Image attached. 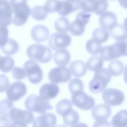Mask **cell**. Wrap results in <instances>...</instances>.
<instances>
[{"mask_svg": "<svg viewBox=\"0 0 127 127\" xmlns=\"http://www.w3.org/2000/svg\"><path fill=\"white\" fill-rule=\"evenodd\" d=\"M59 1V0H47L44 6L46 11L50 13L57 12Z\"/></svg>", "mask_w": 127, "mask_h": 127, "instance_id": "f35d334b", "label": "cell"}, {"mask_svg": "<svg viewBox=\"0 0 127 127\" xmlns=\"http://www.w3.org/2000/svg\"><path fill=\"white\" fill-rule=\"evenodd\" d=\"M71 110H72V105L71 102L66 99H63L60 100L57 104L56 107L57 113L63 117Z\"/></svg>", "mask_w": 127, "mask_h": 127, "instance_id": "4316f807", "label": "cell"}, {"mask_svg": "<svg viewBox=\"0 0 127 127\" xmlns=\"http://www.w3.org/2000/svg\"><path fill=\"white\" fill-rule=\"evenodd\" d=\"M26 54L29 59L43 64L49 63L52 57L51 49L45 45L39 44L28 46L26 50Z\"/></svg>", "mask_w": 127, "mask_h": 127, "instance_id": "3957f363", "label": "cell"}, {"mask_svg": "<svg viewBox=\"0 0 127 127\" xmlns=\"http://www.w3.org/2000/svg\"><path fill=\"white\" fill-rule=\"evenodd\" d=\"M100 54V57L105 61H110L118 58L113 44L102 47Z\"/></svg>", "mask_w": 127, "mask_h": 127, "instance_id": "484cf974", "label": "cell"}, {"mask_svg": "<svg viewBox=\"0 0 127 127\" xmlns=\"http://www.w3.org/2000/svg\"><path fill=\"white\" fill-rule=\"evenodd\" d=\"M14 64V60L11 57H2L0 60V70L4 73L8 72L13 69Z\"/></svg>", "mask_w": 127, "mask_h": 127, "instance_id": "4dcf8cb0", "label": "cell"}, {"mask_svg": "<svg viewBox=\"0 0 127 127\" xmlns=\"http://www.w3.org/2000/svg\"><path fill=\"white\" fill-rule=\"evenodd\" d=\"M109 32L103 28H97L92 32L93 39L99 42L103 43L106 42L109 37Z\"/></svg>", "mask_w": 127, "mask_h": 127, "instance_id": "f546056e", "label": "cell"}, {"mask_svg": "<svg viewBox=\"0 0 127 127\" xmlns=\"http://www.w3.org/2000/svg\"><path fill=\"white\" fill-rule=\"evenodd\" d=\"M59 87L55 83H46L44 84L40 88L39 93L48 99L55 98L59 93Z\"/></svg>", "mask_w": 127, "mask_h": 127, "instance_id": "d6986e66", "label": "cell"}, {"mask_svg": "<svg viewBox=\"0 0 127 127\" xmlns=\"http://www.w3.org/2000/svg\"><path fill=\"white\" fill-rule=\"evenodd\" d=\"M124 25L125 26L126 29H127V17L125 19L124 21Z\"/></svg>", "mask_w": 127, "mask_h": 127, "instance_id": "681fc988", "label": "cell"}, {"mask_svg": "<svg viewBox=\"0 0 127 127\" xmlns=\"http://www.w3.org/2000/svg\"><path fill=\"white\" fill-rule=\"evenodd\" d=\"M104 64V60L101 57L94 56L90 57L86 63L88 69L90 71H97L101 69Z\"/></svg>", "mask_w": 127, "mask_h": 127, "instance_id": "d4e9b609", "label": "cell"}, {"mask_svg": "<svg viewBox=\"0 0 127 127\" xmlns=\"http://www.w3.org/2000/svg\"><path fill=\"white\" fill-rule=\"evenodd\" d=\"M27 92L26 85L21 81H15L10 85L6 90L7 98L11 101H16L23 97Z\"/></svg>", "mask_w": 127, "mask_h": 127, "instance_id": "8fae6325", "label": "cell"}, {"mask_svg": "<svg viewBox=\"0 0 127 127\" xmlns=\"http://www.w3.org/2000/svg\"><path fill=\"white\" fill-rule=\"evenodd\" d=\"M68 89L71 94L83 91V83L80 79L77 78H73L69 82Z\"/></svg>", "mask_w": 127, "mask_h": 127, "instance_id": "8d00e7d4", "label": "cell"}, {"mask_svg": "<svg viewBox=\"0 0 127 127\" xmlns=\"http://www.w3.org/2000/svg\"><path fill=\"white\" fill-rule=\"evenodd\" d=\"M112 76L108 69L106 68L95 71L94 76L89 84V88L94 93L103 92L111 80Z\"/></svg>", "mask_w": 127, "mask_h": 127, "instance_id": "7a4b0ae2", "label": "cell"}, {"mask_svg": "<svg viewBox=\"0 0 127 127\" xmlns=\"http://www.w3.org/2000/svg\"><path fill=\"white\" fill-rule=\"evenodd\" d=\"M72 127H88L87 124L83 123H79L74 126H73Z\"/></svg>", "mask_w": 127, "mask_h": 127, "instance_id": "c3c4849f", "label": "cell"}, {"mask_svg": "<svg viewBox=\"0 0 127 127\" xmlns=\"http://www.w3.org/2000/svg\"><path fill=\"white\" fill-rule=\"evenodd\" d=\"M86 24L82 20L76 18L70 24L69 31L70 33L75 36L82 35L85 31V26Z\"/></svg>", "mask_w": 127, "mask_h": 127, "instance_id": "cb8c5ba5", "label": "cell"}, {"mask_svg": "<svg viewBox=\"0 0 127 127\" xmlns=\"http://www.w3.org/2000/svg\"><path fill=\"white\" fill-rule=\"evenodd\" d=\"M8 30L6 26H0V47L3 46L8 40Z\"/></svg>", "mask_w": 127, "mask_h": 127, "instance_id": "60d3db41", "label": "cell"}, {"mask_svg": "<svg viewBox=\"0 0 127 127\" xmlns=\"http://www.w3.org/2000/svg\"><path fill=\"white\" fill-rule=\"evenodd\" d=\"M87 68L86 64L81 60H75L69 64V70L72 75L80 77L85 75Z\"/></svg>", "mask_w": 127, "mask_h": 127, "instance_id": "ffe728a7", "label": "cell"}, {"mask_svg": "<svg viewBox=\"0 0 127 127\" xmlns=\"http://www.w3.org/2000/svg\"><path fill=\"white\" fill-rule=\"evenodd\" d=\"M55 127H66L65 126H64V125H60L56 126H55Z\"/></svg>", "mask_w": 127, "mask_h": 127, "instance_id": "f907efd6", "label": "cell"}, {"mask_svg": "<svg viewBox=\"0 0 127 127\" xmlns=\"http://www.w3.org/2000/svg\"><path fill=\"white\" fill-rule=\"evenodd\" d=\"M9 117L12 122H21L26 124L31 123L34 118L32 112L14 108L11 110Z\"/></svg>", "mask_w": 127, "mask_h": 127, "instance_id": "4fadbf2b", "label": "cell"}, {"mask_svg": "<svg viewBox=\"0 0 127 127\" xmlns=\"http://www.w3.org/2000/svg\"><path fill=\"white\" fill-rule=\"evenodd\" d=\"M71 38L66 33L57 32L52 34L48 41L49 47L54 50L64 49L71 44Z\"/></svg>", "mask_w": 127, "mask_h": 127, "instance_id": "52a82bcc", "label": "cell"}, {"mask_svg": "<svg viewBox=\"0 0 127 127\" xmlns=\"http://www.w3.org/2000/svg\"><path fill=\"white\" fill-rule=\"evenodd\" d=\"M19 48L18 43L15 40L9 38L8 39L5 44L0 48L4 54L10 56L15 54L18 51Z\"/></svg>", "mask_w": 127, "mask_h": 127, "instance_id": "83f0119b", "label": "cell"}, {"mask_svg": "<svg viewBox=\"0 0 127 127\" xmlns=\"http://www.w3.org/2000/svg\"><path fill=\"white\" fill-rule=\"evenodd\" d=\"M124 80L126 84H127V64L125 66L124 73Z\"/></svg>", "mask_w": 127, "mask_h": 127, "instance_id": "7dc6e473", "label": "cell"}, {"mask_svg": "<svg viewBox=\"0 0 127 127\" xmlns=\"http://www.w3.org/2000/svg\"><path fill=\"white\" fill-rule=\"evenodd\" d=\"M113 127H127V110H122L115 115L111 120Z\"/></svg>", "mask_w": 127, "mask_h": 127, "instance_id": "603a6c76", "label": "cell"}, {"mask_svg": "<svg viewBox=\"0 0 127 127\" xmlns=\"http://www.w3.org/2000/svg\"><path fill=\"white\" fill-rule=\"evenodd\" d=\"M14 17L12 19L13 23L17 26L24 24L31 13V9L27 4V0H19L10 2Z\"/></svg>", "mask_w": 127, "mask_h": 127, "instance_id": "6da1fadb", "label": "cell"}, {"mask_svg": "<svg viewBox=\"0 0 127 127\" xmlns=\"http://www.w3.org/2000/svg\"><path fill=\"white\" fill-rule=\"evenodd\" d=\"M71 100L74 106L83 110L91 109L95 104L94 99L83 91L72 94Z\"/></svg>", "mask_w": 127, "mask_h": 127, "instance_id": "ba28073f", "label": "cell"}, {"mask_svg": "<svg viewBox=\"0 0 127 127\" xmlns=\"http://www.w3.org/2000/svg\"><path fill=\"white\" fill-rule=\"evenodd\" d=\"M23 68L29 81L33 84L40 83L43 79V72L39 65L33 60L25 62Z\"/></svg>", "mask_w": 127, "mask_h": 127, "instance_id": "5b68a950", "label": "cell"}, {"mask_svg": "<svg viewBox=\"0 0 127 127\" xmlns=\"http://www.w3.org/2000/svg\"><path fill=\"white\" fill-rule=\"evenodd\" d=\"M53 60L57 65L65 66L70 60V55L68 51L66 49L59 50L54 53Z\"/></svg>", "mask_w": 127, "mask_h": 127, "instance_id": "44dd1931", "label": "cell"}, {"mask_svg": "<svg viewBox=\"0 0 127 127\" xmlns=\"http://www.w3.org/2000/svg\"><path fill=\"white\" fill-rule=\"evenodd\" d=\"M104 102L111 106H117L121 105L125 100L123 92L119 89L115 88L105 89L102 94Z\"/></svg>", "mask_w": 127, "mask_h": 127, "instance_id": "9c48e42d", "label": "cell"}, {"mask_svg": "<svg viewBox=\"0 0 127 127\" xmlns=\"http://www.w3.org/2000/svg\"><path fill=\"white\" fill-rule=\"evenodd\" d=\"M12 12L10 2L7 0H0V26H7L11 24Z\"/></svg>", "mask_w": 127, "mask_h": 127, "instance_id": "5bb4252c", "label": "cell"}, {"mask_svg": "<svg viewBox=\"0 0 127 127\" xmlns=\"http://www.w3.org/2000/svg\"></svg>", "mask_w": 127, "mask_h": 127, "instance_id": "f5cc1de1", "label": "cell"}, {"mask_svg": "<svg viewBox=\"0 0 127 127\" xmlns=\"http://www.w3.org/2000/svg\"><path fill=\"white\" fill-rule=\"evenodd\" d=\"M111 36L117 41H125L127 39V29L124 25L117 24L110 30Z\"/></svg>", "mask_w": 127, "mask_h": 127, "instance_id": "7402d4cb", "label": "cell"}, {"mask_svg": "<svg viewBox=\"0 0 127 127\" xmlns=\"http://www.w3.org/2000/svg\"><path fill=\"white\" fill-rule=\"evenodd\" d=\"M79 120V117L78 113L73 110H71L63 116V121L64 124L67 126H73L76 125Z\"/></svg>", "mask_w": 127, "mask_h": 127, "instance_id": "836d02e7", "label": "cell"}, {"mask_svg": "<svg viewBox=\"0 0 127 127\" xmlns=\"http://www.w3.org/2000/svg\"><path fill=\"white\" fill-rule=\"evenodd\" d=\"M27 124L21 122H13L9 127H27Z\"/></svg>", "mask_w": 127, "mask_h": 127, "instance_id": "f6af8a7d", "label": "cell"}, {"mask_svg": "<svg viewBox=\"0 0 127 127\" xmlns=\"http://www.w3.org/2000/svg\"><path fill=\"white\" fill-rule=\"evenodd\" d=\"M11 120L7 117L0 116V127H9Z\"/></svg>", "mask_w": 127, "mask_h": 127, "instance_id": "ee69618b", "label": "cell"}, {"mask_svg": "<svg viewBox=\"0 0 127 127\" xmlns=\"http://www.w3.org/2000/svg\"><path fill=\"white\" fill-rule=\"evenodd\" d=\"M1 57H2V56L0 55V59H1Z\"/></svg>", "mask_w": 127, "mask_h": 127, "instance_id": "816d5d0a", "label": "cell"}, {"mask_svg": "<svg viewBox=\"0 0 127 127\" xmlns=\"http://www.w3.org/2000/svg\"><path fill=\"white\" fill-rule=\"evenodd\" d=\"M111 114L110 107L106 104H100L94 107L91 111L93 118L96 121L106 120Z\"/></svg>", "mask_w": 127, "mask_h": 127, "instance_id": "2e32d148", "label": "cell"}, {"mask_svg": "<svg viewBox=\"0 0 127 127\" xmlns=\"http://www.w3.org/2000/svg\"><path fill=\"white\" fill-rule=\"evenodd\" d=\"M108 7V0H81V9L82 11L101 15L105 12Z\"/></svg>", "mask_w": 127, "mask_h": 127, "instance_id": "8992f818", "label": "cell"}, {"mask_svg": "<svg viewBox=\"0 0 127 127\" xmlns=\"http://www.w3.org/2000/svg\"><path fill=\"white\" fill-rule=\"evenodd\" d=\"M71 73L69 69L64 66H59L51 69L48 73L49 80L53 83L58 84L68 81Z\"/></svg>", "mask_w": 127, "mask_h": 127, "instance_id": "30bf717a", "label": "cell"}, {"mask_svg": "<svg viewBox=\"0 0 127 127\" xmlns=\"http://www.w3.org/2000/svg\"><path fill=\"white\" fill-rule=\"evenodd\" d=\"M81 0H59L57 12L61 16H67L81 9Z\"/></svg>", "mask_w": 127, "mask_h": 127, "instance_id": "7c38bea8", "label": "cell"}, {"mask_svg": "<svg viewBox=\"0 0 127 127\" xmlns=\"http://www.w3.org/2000/svg\"><path fill=\"white\" fill-rule=\"evenodd\" d=\"M12 75L16 80H21L26 77L25 71L23 68L19 67H14L12 71Z\"/></svg>", "mask_w": 127, "mask_h": 127, "instance_id": "ab89813d", "label": "cell"}, {"mask_svg": "<svg viewBox=\"0 0 127 127\" xmlns=\"http://www.w3.org/2000/svg\"><path fill=\"white\" fill-rule=\"evenodd\" d=\"M31 14L34 19L38 21L45 20L48 16V12L45 9L44 6L42 5L33 7L31 10Z\"/></svg>", "mask_w": 127, "mask_h": 127, "instance_id": "d6a6232c", "label": "cell"}, {"mask_svg": "<svg viewBox=\"0 0 127 127\" xmlns=\"http://www.w3.org/2000/svg\"><path fill=\"white\" fill-rule=\"evenodd\" d=\"M57 123L56 116L52 113L42 114L33 121V127H54Z\"/></svg>", "mask_w": 127, "mask_h": 127, "instance_id": "9a60e30c", "label": "cell"}, {"mask_svg": "<svg viewBox=\"0 0 127 127\" xmlns=\"http://www.w3.org/2000/svg\"><path fill=\"white\" fill-rule=\"evenodd\" d=\"M50 35L48 28L45 25L38 24L33 27L31 31L32 39L38 43L43 42L47 40Z\"/></svg>", "mask_w": 127, "mask_h": 127, "instance_id": "ac0fdd59", "label": "cell"}, {"mask_svg": "<svg viewBox=\"0 0 127 127\" xmlns=\"http://www.w3.org/2000/svg\"><path fill=\"white\" fill-rule=\"evenodd\" d=\"M8 78L4 74H0V93L4 92L9 86Z\"/></svg>", "mask_w": 127, "mask_h": 127, "instance_id": "b9f144b4", "label": "cell"}, {"mask_svg": "<svg viewBox=\"0 0 127 127\" xmlns=\"http://www.w3.org/2000/svg\"><path fill=\"white\" fill-rule=\"evenodd\" d=\"M99 22L102 28L110 30L117 24V17L115 13L110 11H106L100 15Z\"/></svg>", "mask_w": 127, "mask_h": 127, "instance_id": "e0dca14e", "label": "cell"}, {"mask_svg": "<svg viewBox=\"0 0 127 127\" xmlns=\"http://www.w3.org/2000/svg\"><path fill=\"white\" fill-rule=\"evenodd\" d=\"M93 127H111V125L106 120L96 121L94 123Z\"/></svg>", "mask_w": 127, "mask_h": 127, "instance_id": "7bdbcfd3", "label": "cell"}, {"mask_svg": "<svg viewBox=\"0 0 127 127\" xmlns=\"http://www.w3.org/2000/svg\"><path fill=\"white\" fill-rule=\"evenodd\" d=\"M123 63L118 60L111 61L108 66V70L110 74L114 76L121 75L124 71Z\"/></svg>", "mask_w": 127, "mask_h": 127, "instance_id": "f1b7e54d", "label": "cell"}, {"mask_svg": "<svg viewBox=\"0 0 127 127\" xmlns=\"http://www.w3.org/2000/svg\"><path fill=\"white\" fill-rule=\"evenodd\" d=\"M25 107L27 110L34 112L38 114L45 113L48 110L53 108L49 99L36 94L28 96L25 101Z\"/></svg>", "mask_w": 127, "mask_h": 127, "instance_id": "277c9868", "label": "cell"}, {"mask_svg": "<svg viewBox=\"0 0 127 127\" xmlns=\"http://www.w3.org/2000/svg\"><path fill=\"white\" fill-rule=\"evenodd\" d=\"M113 45L118 58L121 56L127 57V41H118Z\"/></svg>", "mask_w": 127, "mask_h": 127, "instance_id": "74e56055", "label": "cell"}, {"mask_svg": "<svg viewBox=\"0 0 127 127\" xmlns=\"http://www.w3.org/2000/svg\"><path fill=\"white\" fill-rule=\"evenodd\" d=\"M70 22L65 17L58 18L55 22V28L58 32L66 33L69 30Z\"/></svg>", "mask_w": 127, "mask_h": 127, "instance_id": "1f68e13d", "label": "cell"}, {"mask_svg": "<svg viewBox=\"0 0 127 127\" xmlns=\"http://www.w3.org/2000/svg\"><path fill=\"white\" fill-rule=\"evenodd\" d=\"M119 2L121 6L127 9V0H119Z\"/></svg>", "mask_w": 127, "mask_h": 127, "instance_id": "bcb514c9", "label": "cell"}, {"mask_svg": "<svg viewBox=\"0 0 127 127\" xmlns=\"http://www.w3.org/2000/svg\"><path fill=\"white\" fill-rule=\"evenodd\" d=\"M14 108L13 103L8 99H3L0 101V115L2 116H9L11 110Z\"/></svg>", "mask_w": 127, "mask_h": 127, "instance_id": "d590c367", "label": "cell"}, {"mask_svg": "<svg viewBox=\"0 0 127 127\" xmlns=\"http://www.w3.org/2000/svg\"><path fill=\"white\" fill-rule=\"evenodd\" d=\"M85 46L87 51L90 54L94 56L99 54L102 48L101 44L93 39L88 40Z\"/></svg>", "mask_w": 127, "mask_h": 127, "instance_id": "e575fe53", "label": "cell"}]
</instances>
